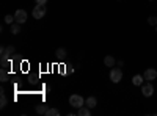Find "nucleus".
I'll list each match as a JSON object with an SVG mask.
<instances>
[{"instance_id": "1", "label": "nucleus", "mask_w": 157, "mask_h": 116, "mask_svg": "<svg viewBox=\"0 0 157 116\" xmlns=\"http://www.w3.org/2000/svg\"><path fill=\"white\" fill-rule=\"evenodd\" d=\"M83 104H85V100L80 94H72L69 97V105L74 108H80V107H83Z\"/></svg>"}, {"instance_id": "2", "label": "nucleus", "mask_w": 157, "mask_h": 116, "mask_svg": "<svg viewBox=\"0 0 157 116\" xmlns=\"http://www.w3.org/2000/svg\"><path fill=\"white\" fill-rule=\"evenodd\" d=\"M110 80L113 83H120L123 80V71L120 68H113L110 69Z\"/></svg>"}, {"instance_id": "3", "label": "nucleus", "mask_w": 157, "mask_h": 116, "mask_svg": "<svg viewBox=\"0 0 157 116\" xmlns=\"http://www.w3.org/2000/svg\"><path fill=\"white\" fill-rule=\"evenodd\" d=\"M46 13H47V8L46 5H36L33 8V17L35 19H43L46 16Z\"/></svg>"}, {"instance_id": "4", "label": "nucleus", "mask_w": 157, "mask_h": 116, "mask_svg": "<svg viewBox=\"0 0 157 116\" xmlns=\"http://www.w3.org/2000/svg\"><path fill=\"white\" fill-rule=\"evenodd\" d=\"M141 94L145 96V97H151L154 94V86L148 82V83H143L141 85Z\"/></svg>"}, {"instance_id": "5", "label": "nucleus", "mask_w": 157, "mask_h": 116, "mask_svg": "<svg viewBox=\"0 0 157 116\" xmlns=\"http://www.w3.org/2000/svg\"><path fill=\"white\" fill-rule=\"evenodd\" d=\"M14 21L17 24H24L25 21H27V11H24V9H17L14 13Z\"/></svg>"}, {"instance_id": "6", "label": "nucleus", "mask_w": 157, "mask_h": 116, "mask_svg": "<svg viewBox=\"0 0 157 116\" xmlns=\"http://www.w3.org/2000/svg\"><path fill=\"white\" fill-rule=\"evenodd\" d=\"M143 77H145V80L151 82V80H155V77H157V71L154 68H149L145 71V74H143Z\"/></svg>"}, {"instance_id": "7", "label": "nucleus", "mask_w": 157, "mask_h": 116, "mask_svg": "<svg viewBox=\"0 0 157 116\" xmlns=\"http://www.w3.org/2000/svg\"><path fill=\"white\" fill-rule=\"evenodd\" d=\"M0 54H2V58H10L13 54H14V47H13V46L2 47V50H0Z\"/></svg>"}, {"instance_id": "8", "label": "nucleus", "mask_w": 157, "mask_h": 116, "mask_svg": "<svg viewBox=\"0 0 157 116\" xmlns=\"http://www.w3.org/2000/svg\"><path fill=\"white\" fill-rule=\"evenodd\" d=\"M85 105H86L88 108H94V107L98 105V99H96L94 96H90V97L85 100Z\"/></svg>"}, {"instance_id": "9", "label": "nucleus", "mask_w": 157, "mask_h": 116, "mask_svg": "<svg viewBox=\"0 0 157 116\" xmlns=\"http://www.w3.org/2000/svg\"><path fill=\"white\" fill-rule=\"evenodd\" d=\"M6 105H8V99H6V96H5V89L2 88V89H0V107L5 108Z\"/></svg>"}, {"instance_id": "10", "label": "nucleus", "mask_w": 157, "mask_h": 116, "mask_svg": "<svg viewBox=\"0 0 157 116\" xmlns=\"http://www.w3.org/2000/svg\"><path fill=\"white\" fill-rule=\"evenodd\" d=\"M143 82H145V77H143V75H134V77H132V83H134L135 86H141Z\"/></svg>"}, {"instance_id": "11", "label": "nucleus", "mask_w": 157, "mask_h": 116, "mask_svg": "<svg viewBox=\"0 0 157 116\" xmlns=\"http://www.w3.org/2000/svg\"><path fill=\"white\" fill-rule=\"evenodd\" d=\"M115 63H116V61H115V58H113L112 55H107L105 58H104V64H105L107 68H113Z\"/></svg>"}, {"instance_id": "12", "label": "nucleus", "mask_w": 157, "mask_h": 116, "mask_svg": "<svg viewBox=\"0 0 157 116\" xmlns=\"http://www.w3.org/2000/svg\"><path fill=\"white\" fill-rule=\"evenodd\" d=\"M77 114H80V116H90V114H91V108H88V107H80Z\"/></svg>"}, {"instance_id": "13", "label": "nucleus", "mask_w": 157, "mask_h": 116, "mask_svg": "<svg viewBox=\"0 0 157 116\" xmlns=\"http://www.w3.org/2000/svg\"><path fill=\"white\" fill-rule=\"evenodd\" d=\"M47 105L46 104H41V105H36V113L38 114H46V111H47Z\"/></svg>"}, {"instance_id": "14", "label": "nucleus", "mask_w": 157, "mask_h": 116, "mask_svg": "<svg viewBox=\"0 0 157 116\" xmlns=\"http://www.w3.org/2000/svg\"><path fill=\"white\" fill-rule=\"evenodd\" d=\"M21 25H22V24H17V22L13 24V25H11V33H13V35H19V33H21Z\"/></svg>"}, {"instance_id": "15", "label": "nucleus", "mask_w": 157, "mask_h": 116, "mask_svg": "<svg viewBox=\"0 0 157 116\" xmlns=\"http://www.w3.org/2000/svg\"><path fill=\"white\" fill-rule=\"evenodd\" d=\"M55 55H57V58H66V50H64V49H57L55 50Z\"/></svg>"}, {"instance_id": "16", "label": "nucleus", "mask_w": 157, "mask_h": 116, "mask_svg": "<svg viewBox=\"0 0 157 116\" xmlns=\"http://www.w3.org/2000/svg\"><path fill=\"white\" fill-rule=\"evenodd\" d=\"M58 114H60V111L57 108H47V111H46V116H58Z\"/></svg>"}, {"instance_id": "17", "label": "nucleus", "mask_w": 157, "mask_h": 116, "mask_svg": "<svg viewBox=\"0 0 157 116\" xmlns=\"http://www.w3.org/2000/svg\"><path fill=\"white\" fill-rule=\"evenodd\" d=\"M8 79H10V75H8L6 69H2V72H0V80H2V82H8Z\"/></svg>"}, {"instance_id": "18", "label": "nucleus", "mask_w": 157, "mask_h": 116, "mask_svg": "<svg viewBox=\"0 0 157 116\" xmlns=\"http://www.w3.org/2000/svg\"><path fill=\"white\" fill-rule=\"evenodd\" d=\"M10 66H11L10 58H2V69H6V68H10Z\"/></svg>"}, {"instance_id": "19", "label": "nucleus", "mask_w": 157, "mask_h": 116, "mask_svg": "<svg viewBox=\"0 0 157 116\" xmlns=\"http://www.w3.org/2000/svg\"><path fill=\"white\" fill-rule=\"evenodd\" d=\"M148 24H149V25H154V27H155V25H157V17H155V16L148 17Z\"/></svg>"}, {"instance_id": "20", "label": "nucleus", "mask_w": 157, "mask_h": 116, "mask_svg": "<svg viewBox=\"0 0 157 116\" xmlns=\"http://www.w3.org/2000/svg\"><path fill=\"white\" fill-rule=\"evenodd\" d=\"M13 21H14V16H5V24H13Z\"/></svg>"}, {"instance_id": "21", "label": "nucleus", "mask_w": 157, "mask_h": 116, "mask_svg": "<svg viewBox=\"0 0 157 116\" xmlns=\"http://www.w3.org/2000/svg\"><path fill=\"white\" fill-rule=\"evenodd\" d=\"M36 5H46L47 3V0H35Z\"/></svg>"}, {"instance_id": "22", "label": "nucleus", "mask_w": 157, "mask_h": 116, "mask_svg": "<svg viewBox=\"0 0 157 116\" xmlns=\"http://www.w3.org/2000/svg\"><path fill=\"white\" fill-rule=\"evenodd\" d=\"M155 32H157V25H155Z\"/></svg>"}]
</instances>
